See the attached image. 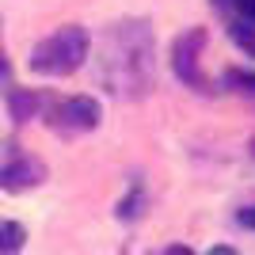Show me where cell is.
<instances>
[{
  "label": "cell",
  "instance_id": "obj_3",
  "mask_svg": "<svg viewBox=\"0 0 255 255\" xmlns=\"http://www.w3.org/2000/svg\"><path fill=\"white\" fill-rule=\"evenodd\" d=\"M46 118L57 133H88V129L99 126L103 111H99V99L92 96H69L46 107Z\"/></svg>",
  "mask_w": 255,
  "mask_h": 255
},
{
  "label": "cell",
  "instance_id": "obj_11",
  "mask_svg": "<svg viewBox=\"0 0 255 255\" xmlns=\"http://www.w3.org/2000/svg\"><path fill=\"white\" fill-rule=\"evenodd\" d=\"M229 80H233V84H240V92L255 96V73H229Z\"/></svg>",
  "mask_w": 255,
  "mask_h": 255
},
{
  "label": "cell",
  "instance_id": "obj_2",
  "mask_svg": "<svg viewBox=\"0 0 255 255\" xmlns=\"http://www.w3.org/2000/svg\"><path fill=\"white\" fill-rule=\"evenodd\" d=\"M84 61H88V34L76 23L46 34L42 42L31 50V69L42 73V76H69Z\"/></svg>",
  "mask_w": 255,
  "mask_h": 255
},
{
  "label": "cell",
  "instance_id": "obj_10",
  "mask_svg": "<svg viewBox=\"0 0 255 255\" xmlns=\"http://www.w3.org/2000/svg\"><path fill=\"white\" fill-rule=\"evenodd\" d=\"M233 38H236V42H240V46H244V50H248V53L255 57V31H252V27H244V23H236V27H233Z\"/></svg>",
  "mask_w": 255,
  "mask_h": 255
},
{
  "label": "cell",
  "instance_id": "obj_4",
  "mask_svg": "<svg viewBox=\"0 0 255 255\" xmlns=\"http://www.w3.org/2000/svg\"><path fill=\"white\" fill-rule=\"evenodd\" d=\"M202 46H206V31L202 27H191L183 31L175 42H171V69L187 88H206V76L198 73V57H202Z\"/></svg>",
  "mask_w": 255,
  "mask_h": 255
},
{
  "label": "cell",
  "instance_id": "obj_14",
  "mask_svg": "<svg viewBox=\"0 0 255 255\" xmlns=\"http://www.w3.org/2000/svg\"><path fill=\"white\" fill-rule=\"evenodd\" d=\"M210 255H236V252H233V248H213Z\"/></svg>",
  "mask_w": 255,
  "mask_h": 255
},
{
  "label": "cell",
  "instance_id": "obj_5",
  "mask_svg": "<svg viewBox=\"0 0 255 255\" xmlns=\"http://www.w3.org/2000/svg\"><path fill=\"white\" fill-rule=\"evenodd\" d=\"M46 179V164L34 156H15L11 164H4L0 168V187L4 191H31V187H38V183Z\"/></svg>",
  "mask_w": 255,
  "mask_h": 255
},
{
  "label": "cell",
  "instance_id": "obj_12",
  "mask_svg": "<svg viewBox=\"0 0 255 255\" xmlns=\"http://www.w3.org/2000/svg\"><path fill=\"white\" fill-rule=\"evenodd\" d=\"M236 221L244 225V229H255V206H244V210L236 213Z\"/></svg>",
  "mask_w": 255,
  "mask_h": 255
},
{
  "label": "cell",
  "instance_id": "obj_1",
  "mask_svg": "<svg viewBox=\"0 0 255 255\" xmlns=\"http://www.w3.org/2000/svg\"><path fill=\"white\" fill-rule=\"evenodd\" d=\"M156 38L145 19H118L96 42V73L111 96L137 99L152 88L156 76Z\"/></svg>",
  "mask_w": 255,
  "mask_h": 255
},
{
  "label": "cell",
  "instance_id": "obj_9",
  "mask_svg": "<svg viewBox=\"0 0 255 255\" xmlns=\"http://www.w3.org/2000/svg\"><path fill=\"white\" fill-rule=\"evenodd\" d=\"M229 8L240 15V23H244V27H255V0H233Z\"/></svg>",
  "mask_w": 255,
  "mask_h": 255
},
{
  "label": "cell",
  "instance_id": "obj_7",
  "mask_svg": "<svg viewBox=\"0 0 255 255\" xmlns=\"http://www.w3.org/2000/svg\"><path fill=\"white\" fill-rule=\"evenodd\" d=\"M27 244V229L19 221H0V255H19Z\"/></svg>",
  "mask_w": 255,
  "mask_h": 255
},
{
  "label": "cell",
  "instance_id": "obj_8",
  "mask_svg": "<svg viewBox=\"0 0 255 255\" xmlns=\"http://www.w3.org/2000/svg\"><path fill=\"white\" fill-rule=\"evenodd\" d=\"M137 213H141V187H133V194H129L126 202H118V217H122V221H133Z\"/></svg>",
  "mask_w": 255,
  "mask_h": 255
},
{
  "label": "cell",
  "instance_id": "obj_13",
  "mask_svg": "<svg viewBox=\"0 0 255 255\" xmlns=\"http://www.w3.org/2000/svg\"><path fill=\"white\" fill-rule=\"evenodd\" d=\"M164 255H194V252H191V248H187V244H171V248H168V252H164Z\"/></svg>",
  "mask_w": 255,
  "mask_h": 255
},
{
  "label": "cell",
  "instance_id": "obj_6",
  "mask_svg": "<svg viewBox=\"0 0 255 255\" xmlns=\"http://www.w3.org/2000/svg\"><path fill=\"white\" fill-rule=\"evenodd\" d=\"M8 107H11V118H15V122H31L46 107V99L34 96V92H8Z\"/></svg>",
  "mask_w": 255,
  "mask_h": 255
}]
</instances>
